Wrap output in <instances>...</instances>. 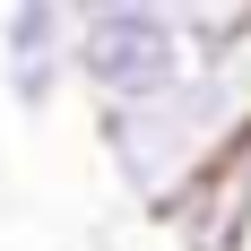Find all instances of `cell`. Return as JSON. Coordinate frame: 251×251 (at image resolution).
I'll use <instances>...</instances> for the list:
<instances>
[{
  "mask_svg": "<svg viewBox=\"0 0 251 251\" xmlns=\"http://www.w3.org/2000/svg\"><path fill=\"white\" fill-rule=\"evenodd\" d=\"M251 130V52H208L139 104H96V148L113 165V182L130 191V208L174 217V200L217 165Z\"/></svg>",
  "mask_w": 251,
  "mask_h": 251,
  "instance_id": "obj_1",
  "label": "cell"
},
{
  "mask_svg": "<svg viewBox=\"0 0 251 251\" xmlns=\"http://www.w3.org/2000/svg\"><path fill=\"white\" fill-rule=\"evenodd\" d=\"M200 52L182 44V26L165 9H113V18H78V44H70V78L87 87L96 104H139V96H165Z\"/></svg>",
  "mask_w": 251,
  "mask_h": 251,
  "instance_id": "obj_2",
  "label": "cell"
},
{
  "mask_svg": "<svg viewBox=\"0 0 251 251\" xmlns=\"http://www.w3.org/2000/svg\"><path fill=\"white\" fill-rule=\"evenodd\" d=\"M70 44H78L70 0H0V87L18 113H52L61 87H78Z\"/></svg>",
  "mask_w": 251,
  "mask_h": 251,
  "instance_id": "obj_3",
  "label": "cell"
},
{
  "mask_svg": "<svg viewBox=\"0 0 251 251\" xmlns=\"http://www.w3.org/2000/svg\"><path fill=\"white\" fill-rule=\"evenodd\" d=\"M165 18L182 26V44L200 52V61L251 44V0H165Z\"/></svg>",
  "mask_w": 251,
  "mask_h": 251,
  "instance_id": "obj_4",
  "label": "cell"
}]
</instances>
